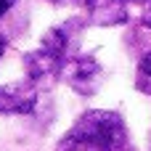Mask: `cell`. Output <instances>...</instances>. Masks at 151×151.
I'll use <instances>...</instances> for the list:
<instances>
[{
  "instance_id": "cell-12",
  "label": "cell",
  "mask_w": 151,
  "mask_h": 151,
  "mask_svg": "<svg viewBox=\"0 0 151 151\" xmlns=\"http://www.w3.org/2000/svg\"><path fill=\"white\" fill-rule=\"evenodd\" d=\"M50 3H64V0H50Z\"/></svg>"
},
{
  "instance_id": "cell-7",
  "label": "cell",
  "mask_w": 151,
  "mask_h": 151,
  "mask_svg": "<svg viewBox=\"0 0 151 151\" xmlns=\"http://www.w3.org/2000/svg\"><path fill=\"white\" fill-rule=\"evenodd\" d=\"M135 88L141 93L151 96V50L143 53V58L138 61V72H135Z\"/></svg>"
},
{
  "instance_id": "cell-9",
  "label": "cell",
  "mask_w": 151,
  "mask_h": 151,
  "mask_svg": "<svg viewBox=\"0 0 151 151\" xmlns=\"http://www.w3.org/2000/svg\"><path fill=\"white\" fill-rule=\"evenodd\" d=\"M143 24H146V27L151 29V3L146 5V11H143Z\"/></svg>"
},
{
  "instance_id": "cell-3",
  "label": "cell",
  "mask_w": 151,
  "mask_h": 151,
  "mask_svg": "<svg viewBox=\"0 0 151 151\" xmlns=\"http://www.w3.org/2000/svg\"><path fill=\"white\" fill-rule=\"evenodd\" d=\"M82 29H85V21L82 19H66L64 24H58V27H53V29L45 32L42 48L50 50V53H56V56H61L64 61H69L74 56V50H77V42H80Z\"/></svg>"
},
{
  "instance_id": "cell-8",
  "label": "cell",
  "mask_w": 151,
  "mask_h": 151,
  "mask_svg": "<svg viewBox=\"0 0 151 151\" xmlns=\"http://www.w3.org/2000/svg\"><path fill=\"white\" fill-rule=\"evenodd\" d=\"M11 5H16V0H0V19L11 11Z\"/></svg>"
},
{
  "instance_id": "cell-11",
  "label": "cell",
  "mask_w": 151,
  "mask_h": 151,
  "mask_svg": "<svg viewBox=\"0 0 151 151\" xmlns=\"http://www.w3.org/2000/svg\"><path fill=\"white\" fill-rule=\"evenodd\" d=\"M125 3H146V0H125Z\"/></svg>"
},
{
  "instance_id": "cell-1",
  "label": "cell",
  "mask_w": 151,
  "mask_h": 151,
  "mask_svg": "<svg viewBox=\"0 0 151 151\" xmlns=\"http://www.w3.org/2000/svg\"><path fill=\"white\" fill-rule=\"evenodd\" d=\"M56 151H133L125 119L117 111H85L58 141Z\"/></svg>"
},
{
  "instance_id": "cell-2",
  "label": "cell",
  "mask_w": 151,
  "mask_h": 151,
  "mask_svg": "<svg viewBox=\"0 0 151 151\" xmlns=\"http://www.w3.org/2000/svg\"><path fill=\"white\" fill-rule=\"evenodd\" d=\"M61 77H66L69 88L77 90L80 96H93L101 88L104 69H101V64L93 56H72L64 64V74Z\"/></svg>"
},
{
  "instance_id": "cell-6",
  "label": "cell",
  "mask_w": 151,
  "mask_h": 151,
  "mask_svg": "<svg viewBox=\"0 0 151 151\" xmlns=\"http://www.w3.org/2000/svg\"><path fill=\"white\" fill-rule=\"evenodd\" d=\"M90 21L101 27H114L127 21V3L125 0H90L88 3Z\"/></svg>"
},
{
  "instance_id": "cell-5",
  "label": "cell",
  "mask_w": 151,
  "mask_h": 151,
  "mask_svg": "<svg viewBox=\"0 0 151 151\" xmlns=\"http://www.w3.org/2000/svg\"><path fill=\"white\" fill-rule=\"evenodd\" d=\"M37 106V85L35 82H8L0 85V114H29Z\"/></svg>"
},
{
  "instance_id": "cell-10",
  "label": "cell",
  "mask_w": 151,
  "mask_h": 151,
  "mask_svg": "<svg viewBox=\"0 0 151 151\" xmlns=\"http://www.w3.org/2000/svg\"><path fill=\"white\" fill-rule=\"evenodd\" d=\"M3 53H5V37L0 35V56H3Z\"/></svg>"
},
{
  "instance_id": "cell-4",
  "label": "cell",
  "mask_w": 151,
  "mask_h": 151,
  "mask_svg": "<svg viewBox=\"0 0 151 151\" xmlns=\"http://www.w3.org/2000/svg\"><path fill=\"white\" fill-rule=\"evenodd\" d=\"M64 58L45 50V48H37L32 53L24 56V69L29 74V82L35 85H53L61 74H64Z\"/></svg>"
}]
</instances>
